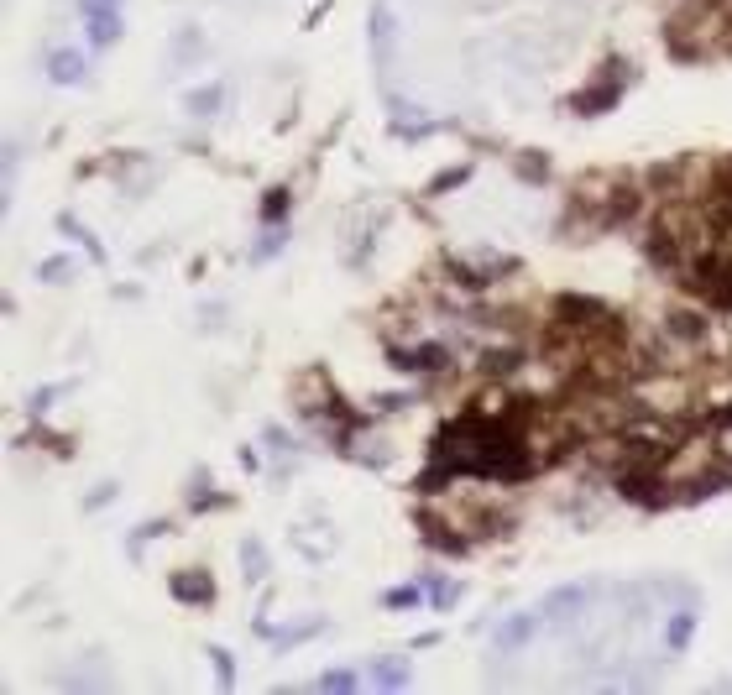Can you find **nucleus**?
Listing matches in <instances>:
<instances>
[{
    "label": "nucleus",
    "instance_id": "obj_1",
    "mask_svg": "<svg viewBox=\"0 0 732 695\" xmlns=\"http://www.w3.org/2000/svg\"><path fill=\"white\" fill-rule=\"evenodd\" d=\"M638 408H644L649 419H675V413L691 408V387H685V377H675V366H654V372L638 382Z\"/></svg>",
    "mask_w": 732,
    "mask_h": 695
},
{
    "label": "nucleus",
    "instance_id": "obj_2",
    "mask_svg": "<svg viewBox=\"0 0 732 695\" xmlns=\"http://www.w3.org/2000/svg\"><path fill=\"white\" fill-rule=\"evenodd\" d=\"M591 596H597V586H560V591H549L544 596V607H539V617H549V622H576V617H586V607H591Z\"/></svg>",
    "mask_w": 732,
    "mask_h": 695
},
{
    "label": "nucleus",
    "instance_id": "obj_3",
    "mask_svg": "<svg viewBox=\"0 0 732 695\" xmlns=\"http://www.w3.org/2000/svg\"><path fill=\"white\" fill-rule=\"evenodd\" d=\"M628 74H633V68H623V63H612V68H607V79H602L597 89H586V95H576V110H581V115H597V110L617 105V95H623V84H628Z\"/></svg>",
    "mask_w": 732,
    "mask_h": 695
},
{
    "label": "nucleus",
    "instance_id": "obj_4",
    "mask_svg": "<svg viewBox=\"0 0 732 695\" xmlns=\"http://www.w3.org/2000/svg\"><path fill=\"white\" fill-rule=\"evenodd\" d=\"M393 48H398V21H393V6H377V11H372V53H377V63H382V68L393 63Z\"/></svg>",
    "mask_w": 732,
    "mask_h": 695
},
{
    "label": "nucleus",
    "instance_id": "obj_5",
    "mask_svg": "<svg viewBox=\"0 0 732 695\" xmlns=\"http://www.w3.org/2000/svg\"><path fill=\"white\" fill-rule=\"evenodd\" d=\"M534 633H539V617H534V612H518V617H508V622L497 628V648H502V654H518V648L529 643Z\"/></svg>",
    "mask_w": 732,
    "mask_h": 695
},
{
    "label": "nucleus",
    "instance_id": "obj_6",
    "mask_svg": "<svg viewBox=\"0 0 732 695\" xmlns=\"http://www.w3.org/2000/svg\"><path fill=\"white\" fill-rule=\"evenodd\" d=\"M173 596L189 601V607H204V601L215 596V586H210V575H204V570H183V575H173Z\"/></svg>",
    "mask_w": 732,
    "mask_h": 695
},
{
    "label": "nucleus",
    "instance_id": "obj_7",
    "mask_svg": "<svg viewBox=\"0 0 732 695\" xmlns=\"http://www.w3.org/2000/svg\"><path fill=\"white\" fill-rule=\"evenodd\" d=\"M48 74H53V84H79L89 74V63L74 48H58V53H48Z\"/></svg>",
    "mask_w": 732,
    "mask_h": 695
},
{
    "label": "nucleus",
    "instance_id": "obj_8",
    "mask_svg": "<svg viewBox=\"0 0 732 695\" xmlns=\"http://www.w3.org/2000/svg\"><path fill=\"white\" fill-rule=\"evenodd\" d=\"M691 633H696V612L691 607L670 612V622H665V648H670V654H680V648L691 643Z\"/></svg>",
    "mask_w": 732,
    "mask_h": 695
},
{
    "label": "nucleus",
    "instance_id": "obj_9",
    "mask_svg": "<svg viewBox=\"0 0 732 695\" xmlns=\"http://www.w3.org/2000/svg\"><path fill=\"white\" fill-rule=\"evenodd\" d=\"M372 685L377 690H403L408 685V659H377L372 664Z\"/></svg>",
    "mask_w": 732,
    "mask_h": 695
},
{
    "label": "nucleus",
    "instance_id": "obj_10",
    "mask_svg": "<svg viewBox=\"0 0 732 695\" xmlns=\"http://www.w3.org/2000/svg\"><path fill=\"white\" fill-rule=\"evenodd\" d=\"M403 366H408V372H445V351H440V345H419V351H403L398 356Z\"/></svg>",
    "mask_w": 732,
    "mask_h": 695
},
{
    "label": "nucleus",
    "instance_id": "obj_11",
    "mask_svg": "<svg viewBox=\"0 0 732 695\" xmlns=\"http://www.w3.org/2000/svg\"><path fill=\"white\" fill-rule=\"evenodd\" d=\"M89 21V42H95V48H110V42L121 37V16L116 11H105V16H84Z\"/></svg>",
    "mask_w": 732,
    "mask_h": 695
},
{
    "label": "nucleus",
    "instance_id": "obj_12",
    "mask_svg": "<svg viewBox=\"0 0 732 695\" xmlns=\"http://www.w3.org/2000/svg\"><path fill=\"white\" fill-rule=\"evenodd\" d=\"M241 570H246V581H262V575H267V549L257 539L241 544Z\"/></svg>",
    "mask_w": 732,
    "mask_h": 695
},
{
    "label": "nucleus",
    "instance_id": "obj_13",
    "mask_svg": "<svg viewBox=\"0 0 732 695\" xmlns=\"http://www.w3.org/2000/svg\"><path fill=\"white\" fill-rule=\"evenodd\" d=\"M220 95H225L220 84H204V89H194V95H189V110L199 115V121H210V115L220 110Z\"/></svg>",
    "mask_w": 732,
    "mask_h": 695
},
{
    "label": "nucleus",
    "instance_id": "obj_14",
    "mask_svg": "<svg viewBox=\"0 0 732 695\" xmlns=\"http://www.w3.org/2000/svg\"><path fill=\"white\" fill-rule=\"evenodd\" d=\"M293 539H299V549L309 554V560H325L330 554V539H319V528H293Z\"/></svg>",
    "mask_w": 732,
    "mask_h": 695
},
{
    "label": "nucleus",
    "instance_id": "obj_15",
    "mask_svg": "<svg viewBox=\"0 0 732 695\" xmlns=\"http://www.w3.org/2000/svg\"><path fill=\"white\" fill-rule=\"evenodd\" d=\"M361 680L351 675V669H325V675H319V690H356Z\"/></svg>",
    "mask_w": 732,
    "mask_h": 695
},
{
    "label": "nucleus",
    "instance_id": "obj_16",
    "mask_svg": "<svg viewBox=\"0 0 732 695\" xmlns=\"http://www.w3.org/2000/svg\"><path fill=\"white\" fill-rule=\"evenodd\" d=\"M68 272H74V262H68V257H48V262L37 267V277H42V283H63Z\"/></svg>",
    "mask_w": 732,
    "mask_h": 695
},
{
    "label": "nucleus",
    "instance_id": "obj_17",
    "mask_svg": "<svg viewBox=\"0 0 732 695\" xmlns=\"http://www.w3.org/2000/svg\"><path fill=\"white\" fill-rule=\"evenodd\" d=\"M189 58H199V32H194V27L183 32V37H178V48H173V63H189Z\"/></svg>",
    "mask_w": 732,
    "mask_h": 695
},
{
    "label": "nucleus",
    "instance_id": "obj_18",
    "mask_svg": "<svg viewBox=\"0 0 732 695\" xmlns=\"http://www.w3.org/2000/svg\"><path fill=\"white\" fill-rule=\"evenodd\" d=\"M717 460L732 466V419H722V429H717Z\"/></svg>",
    "mask_w": 732,
    "mask_h": 695
},
{
    "label": "nucleus",
    "instance_id": "obj_19",
    "mask_svg": "<svg viewBox=\"0 0 732 695\" xmlns=\"http://www.w3.org/2000/svg\"><path fill=\"white\" fill-rule=\"evenodd\" d=\"M434 607H455V596H461V591H455V581H434Z\"/></svg>",
    "mask_w": 732,
    "mask_h": 695
},
{
    "label": "nucleus",
    "instance_id": "obj_20",
    "mask_svg": "<svg viewBox=\"0 0 732 695\" xmlns=\"http://www.w3.org/2000/svg\"><path fill=\"white\" fill-rule=\"evenodd\" d=\"M210 659H215V669H220V685H231V680H236V669H231V654H225V648H215Z\"/></svg>",
    "mask_w": 732,
    "mask_h": 695
},
{
    "label": "nucleus",
    "instance_id": "obj_21",
    "mask_svg": "<svg viewBox=\"0 0 732 695\" xmlns=\"http://www.w3.org/2000/svg\"><path fill=\"white\" fill-rule=\"evenodd\" d=\"M116 6H121V0H79L84 16H105V11H116Z\"/></svg>",
    "mask_w": 732,
    "mask_h": 695
},
{
    "label": "nucleus",
    "instance_id": "obj_22",
    "mask_svg": "<svg viewBox=\"0 0 732 695\" xmlns=\"http://www.w3.org/2000/svg\"><path fill=\"white\" fill-rule=\"evenodd\" d=\"M414 601H419V591H414V586H403V591L387 596V607H414Z\"/></svg>",
    "mask_w": 732,
    "mask_h": 695
},
{
    "label": "nucleus",
    "instance_id": "obj_23",
    "mask_svg": "<svg viewBox=\"0 0 732 695\" xmlns=\"http://www.w3.org/2000/svg\"><path fill=\"white\" fill-rule=\"evenodd\" d=\"M299 392H304V398H314V392H319V372H314V377H309ZM330 408H335V398H325V413H330Z\"/></svg>",
    "mask_w": 732,
    "mask_h": 695
},
{
    "label": "nucleus",
    "instance_id": "obj_24",
    "mask_svg": "<svg viewBox=\"0 0 732 695\" xmlns=\"http://www.w3.org/2000/svg\"><path fill=\"white\" fill-rule=\"evenodd\" d=\"M722 419H732V403H727V413H722Z\"/></svg>",
    "mask_w": 732,
    "mask_h": 695
}]
</instances>
